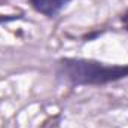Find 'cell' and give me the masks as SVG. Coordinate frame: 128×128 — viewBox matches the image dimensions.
<instances>
[{
    "mask_svg": "<svg viewBox=\"0 0 128 128\" xmlns=\"http://www.w3.org/2000/svg\"><path fill=\"white\" fill-rule=\"evenodd\" d=\"M57 74L72 85H104L128 76V64L110 66L96 60L61 58L57 63Z\"/></svg>",
    "mask_w": 128,
    "mask_h": 128,
    "instance_id": "obj_1",
    "label": "cell"
},
{
    "mask_svg": "<svg viewBox=\"0 0 128 128\" xmlns=\"http://www.w3.org/2000/svg\"><path fill=\"white\" fill-rule=\"evenodd\" d=\"M30 2L36 12L52 18L57 14H60V10L66 4H68L70 0H30Z\"/></svg>",
    "mask_w": 128,
    "mask_h": 128,
    "instance_id": "obj_2",
    "label": "cell"
},
{
    "mask_svg": "<svg viewBox=\"0 0 128 128\" xmlns=\"http://www.w3.org/2000/svg\"><path fill=\"white\" fill-rule=\"evenodd\" d=\"M122 24H124V27H125V30L128 32V10L124 14V16H122Z\"/></svg>",
    "mask_w": 128,
    "mask_h": 128,
    "instance_id": "obj_3",
    "label": "cell"
}]
</instances>
